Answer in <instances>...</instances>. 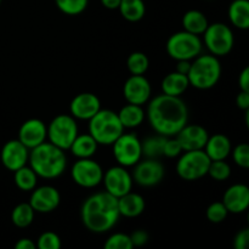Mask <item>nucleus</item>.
<instances>
[{
  "instance_id": "f257e3e1",
  "label": "nucleus",
  "mask_w": 249,
  "mask_h": 249,
  "mask_svg": "<svg viewBox=\"0 0 249 249\" xmlns=\"http://www.w3.org/2000/svg\"><path fill=\"white\" fill-rule=\"evenodd\" d=\"M146 118L156 134L177 136V134L189 123V108L180 96L160 94L147 102Z\"/></svg>"
},
{
  "instance_id": "f03ea898",
  "label": "nucleus",
  "mask_w": 249,
  "mask_h": 249,
  "mask_svg": "<svg viewBox=\"0 0 249 249\" xmlns=\"http://www.w3.org/2000/svg\"><path fill=\"white\" fill-rule=\"evenodd\" d=\"M121 218L118 198L106 191L92 194L83 202L80 219L85 228L94 233H104L113 229Z\"/></svg>"
},
{
  "instance_id": "7ed1b4c3",
  "label": "nucleus",
  "mask_w": 249,
  "mask_h": 249,
  "mask_svg": "<svg viewBox=\"0 0 249 249\" xmlns=\"http://www.w3.org/2000/svg\"><path fill=\"white\" fill-rule=\"evenodd\" d=\"M28 163L39 178L53 180L66 172L67 156L63 150L45 141L29 151Z\"/></svg>"
},
{
  "instance_id": "20e7f679",
  "label": "nucleus",
  "mask_w": 249,
  "mask_h": 249,
  "mask_svg": "<svg viewBox=\"0 0 249 249\" xmlns=\"http://www.w3.org/2000/svg\"><path fill=\"white\" fill-rule=\"evenodd\" d=\"M223 67L219 57L212 53L197 56L191 61V68L187 74L191 87L198 90H209L219 83Z\"/></svg>"
},
{
  "instance_id": "39448f33",
  "label": "nucleus",
  "mask_w": 249,
  "mask_h": 249,
  "mask_svg": "<svg viewBox=\"0 0 249 249\" xmlns=\"http://www.w3.org/2000/svg\"><path fill=\"white\" fill-rule=\"evenodd\" d=\"M89 134L102 146H112L124 133L118 113L112 109H100L89 121Z\"/></svg>"
},
{
  "instance_id": "423d86ee",
  "label": "nucleus",
  "mask_w": 249,
  "mask_h": 249,
  "mask_svg": "<svg viewBox=\"0 0 249 249\" xmlns=\"http://www.w3.org/2000/svg\"><path fill=\"white\" fill-rule=\"evenodd\" d=\"M165 50L173 60L192 61L202 53L203 41L199 36L186 31H180L168 38Z\"/></svg>"
},
{
  "instance_id": "0eeeda50",
  "label": "nucleus",
  "mask_w": 249,
  "mask_h": 249,
  "mask_svg": "<svg viewBox=\"0 0 249 249\" xmlns=\"http://www.w3.org/2000/svg\"><path fill=\"white\" fill-rule=\"evenodd\" d=\"M211 163L204 150L184 151L179 156L175 170L178 177L185 181H196L208 175Z\"/></svg>"
},
{
  "instance_id": "6e6552de",
  "label": "nucleus",
  "mask_w": 249,
  "mask_h": 249,
  "mask_svg": "<svg viewBox=\"0 0 249 249\" xmlns=\"http://www.w3.org/2000/svg\"><path fill=\"white\" fill-rule=\"evenodd\" d=\"M202 41L209 53L216 57H223L232 51L235 46V36L231 27L228 24L223 22H214L207 27Z\"/></svg>"
},
{
  "instance_id": "1a4fd4ad",
  "label": "nucleus",
  "mask_w": 249,
  "mask_h": 249,
  "mask_svg": "<svg viewBox=\"0 0 249 249\" xmlns=\"http://www.w3.org/2000/svg\"><path fill=\"white\" fill-rule=\"evenodd\" d=\"M78 134L77 119L71 114H58L48 125V141L63 151L70 150Z\"/></svg>"
},
{
  "instance_id": "9d476101",
  "label": "nucleus",
  "mask_w": 249,
  "mask_h": 249,
  "mask_svg": "<svg viewBox=\"0 0 249 249\" xmlns=\"http://www.w3.org/2000/svg\"><path fill=\"white\" fill-rule=\"evenodd\" d=\"M116 162L122 167H134L142 160L141 140L134 133H123L112 145Z\"/></svg>"
},
{
  "instance_id": "9b49d317",
  "label": "nucleus",
  "mask_w": 249,
  "mask_h": 249,
  "mask_svg": "<svg viewBox=\"0 0 249 249\" xmlns=\"http://www.w3.org/2000/svg\"><path fill=\"white\" fill-rule=\"evenodd\" d=\"M104 169L92 158L77 160L71 169V178L75 185L83 189H94L99 186L104 179Z\"/></svg>"
},
{
  "instance_id": "f8f14e48",
  "label": "nucleus",
  "mask_w": 249,
  "mask_h": 249,
  "mask_svg": "<svg viewBox=\"0 0 249 249\" xmlns=\"http://www.w3.org/2000/svg\"><path fill=\"white\" fill-rule=\"evenodd\" d=\"M133 180L141 187H153L162 182L165 175V168L160 160L145 158L134 165L131 173Z\"/></svg>"
},
{
  "instance_id": "ddd939ff",
  "label": "nucleus",
  "mask_w": 249,
  "mask_h": 249,
  "mask_svg": "<svg viewBox=\"0 0 249 249\" xmlns=\"http://www.w3.org/2000/svg\"><path fill=\"white\" fill-rule=\"evenodd\" d=\"M102 182L105 185V191L116 198L129 194L134 185L131 173L125 167H122L119 164L108 168L104 173Z\"/></svg>"
},
{
  "instance_id": "4468645a",
  "label": "nucleus",
  "mask_w": 249,
  "mask_h": 249,
  "mask_svg": "<svg viewBox=\"0 0 249 249\" xmlns=\"http://www.w3.org/2000/svg\"><path fill=\"white\" fill-rule=\"evenodd\" d=\"M29 204L36 213L48 214L56 211L61 203V195L56 187L51 185L36 186L29 197Z\"/></svg>"
},
{
  "instance_id": "2eb2a0df",
  "label": "nucleus",
  "mask_w": 249,
  "mask_h": 249,
  "mask_svg": "<svg viewBox=\"0 0 249 249\" xmlns=\"http://www.w3.org/2000/svg\"><path fill=\"white\" fill-rule=\"evenodd\" d=\"M123 96L128 104L142 106L151 100L152 87L145 75H130L123 85Z\"/></svg>"
},
{
  "instance_id": "dca6fc26",
  "label": "nucleus",
  "mask_w": 249,
  "mask_h": 249,
  "mask_svg": "<svg viewBox=\"0 0 249 249\" xmlns=\"http://www.w3.org/2000/svg\"><path fill=\"white\" fill-rule=\"evenodd\" d=\"M100 109L101 101L92 92H80L73 97L70 104V114L77 121L89 122Z\"/></svg>"
},
{
  "instance_id": "f3484780",
  "label": "nucleus",
  "mask_w": 249,
  "mask_h": 249,
  "mask_svg": "<svg viewBox=\"0 0 249 249\" xmlns=\"http://www.w3.org/2000/svg\"><path fill=\"white\" fill-rule=\"evenodd\" d=\"M17 139L31 151L48 140V125L41 119H27L19 126Z\"/></svg>"
},
{
  "instance_id": "a211bd4d",
  "label": "nucleus",
  "mask_w": 249,
  "mask_h": 249,
  "mask_svg": "<svg viewBox=\"0 0 249 249\" xmlns=\"http://www.w3.org/2000/svg\"><path fill=\"white\" fill-rule=\"evenodd\" d=\"M0 160L7 170L14 173L27 165L29 160V150L18 139L10 140L2 146Z\"/></svg>"
},
{
  "instance_id": "6ab92c4d",
  "label": "nucleus",
  "mask_w": 249,
  "mask_h": 249,
  "mask_svg": "<svg viewBox=\"0 0 249 249\" xmlns=\"http://www.w3.org/2000/svg\"><path fill=\"white\" fill-rule=\"evenodd\" d=\"M208 138L209 134L207 129L199 124L187 123L177 134V139L181 145L182 151L203 150L207 141H208Z\"/></svg>"
},
{
  "instance_id": "aec40b11",
  "label": "nucleus",
  "mask_w": 249,
  "mask_h": 249,
  "mask_svg": "<svg viewBox=\"0 0 249 249\" xmlns=\"http://www.w3.org/2000/svg\"><path fill=\"white\" fill-rule=\"evenodd\" d=\"M223 202L231 214H242L249 208V186L233 184L224 192Z\"/></svg>"
},
{
  "instance_id": "412c9836",
  "label": "nucleus",
  "mask_w": 249,
  "mask_h": 249,
  "mask_svg": "<svg viewBox=\"0 0 249 249\" xmlns=\"http://www.w3.org/2000/svg\"><path fill=\"white\" fill-rule=\"evenodd\" d=\"M203 150L211 160H226L232 152V143L225 134H214L209 135Z\"/></svg>"
},
{
  "instance_id": "4be33fe9",
  "label": "nucleus",
  "mask_w": 249,
  "mask_h": 249,
  "mask_svg": "<svg viewBox=\"0 0 249 249\" xmlns=\"http://www.w3.org/2000/svg\"><path fill=\"white\" fill-rule=\"evenodd\" d=\"M118 208L121 216L124 218H138L145 212L146 201L141 195L130 191L118 198Z\"/></svg>"
},
{
  "instance_id": "5701e85b",
  "label": "nucleus",
  "mask_w": 249,
  "mask_h": 249,
  "mask_svg": "<svg viewBox=\"0 0 249 249\" xmlns=\"http://www.w3.org/2000/svg\"><path fill=\"white\" fill-rule=\"evenodd\" d=\"M229 21L241 31L249 29V0H232L228 9Z\"/></svg>"
},
{
  "instance_id": "b1692460",
  "label": "nucleus",
  "mask_w": 249,
  "mask_h": 249,
  "mask_svg": "<svg viewBox=\"0 0 249 249\" xmlns=\"http://www.w3.org/2000/svg\"><path fill=\"white\" fill-rule=\"evenodd\" d=\"M190 87L189 77L186 74H181V73L170 72L165 75L160 83V88H162V94L169 95V96H180L184 94Z\"/></svg>"
},
{
  "instance_id": "393cba45",
  "label": "nucleus",
  "mask_w": 249,
  "mask_h": 249,
  "mask_svg": "<svg viewBox=\"0 0 249 249\" xmlns=\"http://www.w3.org/2000/svg\"><path fill=\"white\" fill-rule=\"evenodd\" d=\"M97 148H99V143L88 133L78 134L75 140L71 145L70 151L75 158H78V160H84V158L94 157L95 153L97 152Z\"/></svg>"
},
{
  "instance_id": "a878e982",
  "label": "nucleus",
  "mask_w": 249,
  "mask_h": 249,
  "mask_svg": "<svg viewBox=\"0 0 249 249\" xmlns=\"http://www.w3.org/2000/svg\"><path fill=\"white\" fill-rule=\"evenodd\" d=\"M124 129H135L143 123L146 118V111L142 106L126 104L117 112Z\"/></svg>"
},
{
  "instance_id": "bb28decb",
  "label": "nucleus",
  "mask_w": 249,
  "mask_h": 249,
  "mask_svg": "<svg viewBox=\"0 0 249 249\" xmlns=\"http://www.w3.org/2000/svg\"><path fill=\"white\" fill-rule=\"evenodd\" d=\"M181 23L182 27H184V31L199 36H203L207 27L209 26L208 18H207L206 15L199 11V10L194 9L185 12L184 16H182Z\"/></svg>"
},
{
  "instance_id": "cd10ccee",
  "label": "nucleus",
  "mask_w": 249,
  "mask_h": 249,
  "mask_svg": "<svg viewBox=\"0 0 249 249\" xmlns=\"http://www.w3.org/2000/svg\"><path fill=\"white\" fill-rule=\"evenodd\" d=\"M118 10L125 21L135 23L145 17L146 5L143 0H122Z\"/></svg>"
},
{
  "instance_id": "c85d7f7f",
  "label": "nucleus",
  "mask_w": 249,
  "mask_h": 249,
  "mask_svg": "<svg viewBox=\"0 0 249 249\" xmlns=\"http://www.w3.org/2000/svg\"><path fill=\"white\" fill-rule=\"evenodd\" d=\"M39 177L36 174L29 165L19 168L18 170L14 172V181L17 189L24 192H32L38 185Z\"/></svg>"
},
{
  "instance_id": "c756f323",
  "label": "nucleus",
  "mask_w": 249,
  "mask_h": 249,
  "mask_svg": "<svg viewBox=\"0 0 249 249\" xmlns=\"http://www.w3.org/2000/svg\"><path fill=\"white\" fill-rule=\"evenodd\" d=\"M34 215L36 212L32 208V206L27 202L19 203L12 209L11 213V221L16 228L18 229H26L32 225L34 220Z\"/></svg>"
},
{
  "instance_id": "7c9ffc66",
  "label": "nucleus",
  "mask_w": 249,
  "mask_h": 249,
  "mask_svg": "<svg viewBox=\"0 0 249 249\" xmlns=\"http://www.w3.org/2000/svg\"><path fill=\"white\" fill-rule=\"evenodd\" d=\"M165 140H167V136L156 134V135L148 136L145 140L141 141V146H142V157L156 158V160L162 157Z\"/></svg>"
},
{
  "instance_id": "2f4dec72",
  "label": "nucleus",
  "mask_w": 249,
  "mask_h": 249,
  "mask_svg": "<svg viewBox=\"0 0 249 249\" xmlns=\"http://www.w3.org/2000/svg\"><path fill=\"white\" fill-rule=\"evenodd\" d=\"M126 67L131 75H143L150 67V60L146 53L135 51V53H131L126 58Z\"/></svg>"
},
{
  "instance_id": "473e14b6",
  "label": "nucleus",
  "mask_w": 249,
  "mask_h": 249,
  "mask_svg": "<svg viewBox=\"0 0 249 249\" xmlns=\"http://www.w3.org/2000/svg\"><path fill=\"white\" fill-rule=\"evenodd\" d=\"M57 9L67 16H78L87 10L89 0H55Z\"/></svg>"
},
{
  "instance_id": "72a5a7b5",
  "label": "nucleus",
  "mask_w": 249,
  "mask_h": 249,
  "mask_svg": "<svg viewBox=\"0 0 249 249\" xmlns=\"http://www.w3.org/2000/svg\"><path fill=\"white\" fill-rule=\"evenodd\" d=\"M231 165L226 160H212L208 175L215 181H225L231 177Z\"/></svg>"
},
{
  "instance_id": "f704fd0d",
  "label": "nucleus",
  "mask_w": 249,
  "mask_h": 249,
  "mask_svg": "<svg viewBox=\"0 0 249 249\" xmlns=\"http://www.w3.org/2000/svg\"><path fill=\"white\" fill-rule=\"evenodd\" d=\"M130 236L126 233L117 232L109 236L104 245V249H134Z\"/></svg>"
},
{
  "instance_id": "c9c22d12",
  "label": "nucleus",
  "mask_w": 249,
  "mask_h": 249,
  "mask_svg": "<svg viewBox=\"0 0 249 249\" xmlns=\"http://www.w3.org/2000/svg\"><path fill=\"white\" fill-rule=\"evenodd\" d=\"M229 211L226 209L225 204L223 202H213L208 206L206 211V216L208 221L213 224H220L228 218Z\"/></svg>"
},
{
  "instance_id": "e433bc0d",
  "label": "nucleus",
  "mask_w": 249,
  "mask_h": 249,
  "mask_svg": "<svg viewBox=\"0 0 249 249\" xmlns=\"http://www.w3.org/2000/svg\"><path fill=\"white\" fill-rule=\"evenodd\" d=\"M61 238L53 231H45L36 241V249H61Z\"/></svg>"
},
{
  "instance_id": "4c0bfd02",
  "label": "nucleus",
  "mask_w": 249,
  "mask_h": 249,
  "mask_svg": "<svg viewBox=\"0 0 249 249\" xmlns=\"http://www.w3.org/2000/svg\"><path fill=\"white\" fill-rule=\"evenodd\" d=\"M232 160L238 167L243 169H249V143L242 142L232 147Z\"/></svg>"
},
{
  "instance_id": "58836bf2",
  "label": "nucleus",
  "mask_w": 249,
  "mask_h": 249,
  "mask_svg": "<svg viewBox=\"0 0 249 249\" xmlns=\"http://www.w3.org/2000/svg\"><path fill=\"white\" fill-rule=\"evenodd\" d=\"M182 151L181 145H180L179 140L177 139V136H170L167 138L164 142V148H163V156L167 158H177L179 157Z\"/></svg>"
},
{
  "instance_id": "ea45409f",
  "label": "nucleus",
  "mask_w": 249,
  "mask_h": 249,
  "mask_svg": "<svg viewBox=\"0 0 249 249\" xmlns=\"http://www.w3.org/2000/svg\"><path fill=\"white\" fill-rule=\"evenodd\" d=\"M233 249H249V226L236 233L233 238Z\"/></svg>"
},
{
  "instance_id": "a19ab883",
  "label": "nucleus",
  "mask_w": 249,
  "mask_h": 249,
  "mask_svg": "<svg viewBox=\"0 0 249 249\" xmlns=\"http://www.w3.org/2000/svg\"><path fill=\"white\" fill-rule=\"evenodd\" d=\"M129 236H130V240L131 242H133L134 247H143V246L147 245L148 240H150L148 232L147 231L142 230V229L133 231Z\"/></svg>"
},
{
  "instance_id": "79ce46f5",
  "label": "nucleus",
  "mask_w": 249,
  "mask_h": 249,
  "mask_svg": "<svg viewBox=\"0 0 249 249\" xmlns=\"http://www.w3.org/2000/svg\"><path fill=\"white\" fill-rule=\"evenodd\" d=\"M238 85L241 90L249 92V65L241 71L238 75Z\"/></svg>"
},
{
  "instance_id": "37998d69",
  "label": "nucleus",
  "mask_w": 249,
  "mask_h": 249,
  "mask_svg": "<svg viewBox=\"0 0 249 249\" xmlns=\"http://www.w3.org/2000/svg\"><path fill=\"white\" fill-rule=\"evenodd\" d=\"M236 106L242 111H247L249 108V92L241 90L236 96Z\"/></svg>"
},
{
  "instance_id": "c03bdc74",
  "label": "nucleus",
  "mask_w": 249,
  "mask_h": 249,
  "mask_svg": "<svg viewBox=\"0 0 249 249\" xmlns=\"http://www.w3.org/2000/svg\"><path fill=\"white\" fill-rule=\"evenodd\" d=\"M14 249H36V243L31 238H21L17 241Z\"/></svg>"
},
{
  "instance_id": "a18cd8bd",
  "label": "nucleus",
  "mask_w": 249,
  "mask_h": 249,
  "mask_svg": "<svg viewBox=\"0 0 249 249\" xmlns=\"http://www.w3.org/2000/svg\"><path fill=\"white\" fill-rule=\"evenodd\" d=\"M190 68H191V61H177V72L181 74H189Z\"/></svg>"
},
{
  "instance_id": "49530a36",
  "label": "nucleus",
  "mask_w": 249,
  "mask_h": 249,
  "mask_svg": "<svg viewBox=\"0 0 249 249\" xmlns=\"http://www.w3.org/2000/svg\"><path fill=\"white\" fill-rule=\"evenodd\" d=\"M122 0H100L102 6L107 10H118Z\"/></svg>"
},
{
  "instance_id": "de8ad7c7",
  "label": "nucleus",
  "mask_w": 249,
  "mask_h": 249,
  "mask_svg": "<svg viewBox=\"0 0 249 249\" xmlns=\"http://www.w3.org/2000/svg\"><path fill=\"white\" fill-rule=\"evenodd\" d=\"M245 121H246V125H247V129L249 130V108L247 109V111H246Z\"/></svg>"
},
{
  "instance_id": "09e8293b",
  "label": "nucleus",
  "mask_w": 249,
  "mask_h": 249,
  "mask_svg": "<svg viewBox=\"0 0 249 249\" xmlns=\"http://www.w3.org/2000/svg\"><path fill=\"white\" fill-rule=\"evenodd\" d=\"M247 221H248V226H249V208L247 211Z\"/></svg>"
},
{
  "instance_id": "8fccbe9b",
  "label": "nucleus",
  "mask_w": 249,
  "mask_h": 249,
  "mask_svg": "<svg viewBox=\"0 0 249 249\" xmlns=\"http://www.w3.org/2000/svg\"><path fill=\"white\" fill-rule=\"evenodd\" d=\"M0 4H1V0H0Z\"/></svg>"
}]
</instances>
